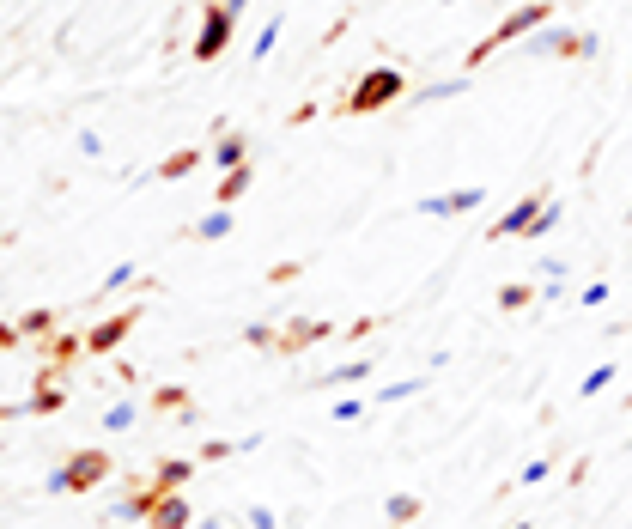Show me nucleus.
<instances>
[{
    "label": "nucleus",
    "mask_w": 632,
    "mask_h": 529,
    "mask_svg": "<svg viewBox=\"0 0 632 529\" xmlns=\"http://www.w3.org/2000/svg\"><path fill=\"white\" fill-rule=\"evenodd\" d=\"M541 25H553V0H529V7H517V13H505L481 43L468 49V67H481V61H493L499 49H511V43H523L529 31H541Z\"/></svg>",
    "instance_id": "1"
},
{
    "label": "nucleus",
    "mask_w": 632,
    "mask_h": 529,
    "mask_svg": "<svg viewBox=\"0 0 632 529\" xmlns=\"http://www.w3.org/2000/svg\"><path fill=\"white\" fill-rule=\"evenodd\" d=\"M408 92V80H402V67H371L365 80L341 98V116H371V110H383V104H395Z\"/></svg>",
    "instance_id": "2"
},
{
    "label": "nucleus",
    "mask_w": 632,
    "mask_h": 529,
    "mask_svg": "<svg viewBox=\"0 0 632 529\" xmlns=\"http://www.w3.org/2000/svg\"><path fill=\"white\" fill-rule=\"evenodd\" d=\"M523 49L529 55H566V61H590L602 43L590 37V31H566V25H541V31H529L523 37Z\"/></svg>",
    "instance_id": "3"
},
{
    "label": "nucleus",
    "mask_w": 632,
    "mask_h": 529,
    "mask_svg": "<svg viewBox=\"0 0 632 529\" xmlns=\"http://www.w3.org/2000/svg\"><path fill=\"white\" fill-rule=\"evenodd\" d=\"M104 475H110V450H79L67 469L49 475V493H86V487H98Z\"/></svg>",
    "instance_id": "4"
},
{
    "label": "nucleus",
    "mask_w": 632,
    "mask_h": 529,
    "mask_svg": "<svg viewBox=\"0 0 632 529\" xmlns=\"http://www.w3.org/2000/svg\"><path fill=\"white\" fill-rule=\"evenodd\" d=\"M244 13V0H225V7H207L201 13V37H195V61H219L225 55V43H231V19Z\"/></svg>",
    "instance_id": "5"
},
{
    "label": "nucleus",
    "mask_w": 632,
    "mask_h": 529,
    "mask_svg": "<svg viewBox=\"0 0 632 529\" xmlns=\"http://www.w3.org/2000/svg\"><path fill=\"white\" fill-rule=\"evenodd\" d=\"M547 195H553V189H535V195H517V207L493 219V232H487V244H505V238H523V232H529V225H535V213L547 207Z\"/></svg>",
    "instance_id": "6"
},
{
    "label": "nucleus",
    "mask_w": 632,
    "mask_h": 529,
    "mask_svg": "<svg viewBox=\"0 0 632 529\" xmlns=\"http://www.w3.org/2000/svg\"><path fill=\"white\" fill-rule=\"evenodd\" d=\"M487 201V189H450V195H426V201H414V213H426V219H456V213H474Z\"/></svg>",
    "instance_id": "7"
},
{
    "label": "nucleus",
    "mask_w": 632,
    "mask_h": 529,
    "mask_svg": "<svg viewBox=\"0 0 632 529\" xmlns=\"http://www.w3.org/2000/svg\"><path fill=\"white\" fill-rule=\"evenodd\" d=\"M134 323H140V311H122V317H104L92 335H86V353H116L128 335H134Z\"/></svg>",
    "instance_id": "8"
},
{
    "label": "nucleus",
    "mask_w": 632,
    "mask_h": 529,
    "mask_svg": "<svg viewBox=\"0 0 632 529\" xmlns=\"http://www.w3.org/2000/svg\"><path fill=\"white\" fill-rule=\"evenodd\" d=\"M329 335H335V323H323V317H316V323H310V317H298V323H286V329H280V341H274V347H280V353H304L310 341H329Z\"/></svg>",
    "instance_id": "9"
},
{
    "label": "nucleus",
    "mask_w": 632,
    "mask_h": 529,
    "mask_svg": "<svg viewBox=\"0 0 632 529\" xmlns=\"http://www.w3.org/2000/svg\"><path fill=\"white\" fill-rule=\"evenodd\" d=\"M250 183H256V165H237V171H225V177H219V195H213V207H231V201H244V195H250Z\"/></svg>",
    "instance_id": "10"
},
{
    "label": "nucleus",
    "mask_w": 632,
    "mask_h": 529,
    "mask_svg": "<svg viewBox=\"0 0 632 529\" xmlns=\"http://www.w3.org/2000/svg\"><path fill=\"white\" fill-rule=\"evenodd\" d=\"M146 523H152V529H189V505H183L177 493H165V499L146 511Z\"/></svg>",
    "instance_id": "11"
},
{
    "label": "nucleus",
    "mask_w": 632,
    "mask_h": 529,
    "mask_svg": "<svg viewBox=\"0 0 632 529\" xmlns=\"http://www.w3.org/2000/svg\"><path fill=\"white\" fill-rule=\"evenodd\" d=\"M371 377V353L365 359H347V365H335V371H323L316 377V390H341V384H365Z\"/></svg>",
    "instance_id": "12"
},
{
    "label": "nucleus",
    "mask_w": 632,
    "mask_h": 529,
    "mask_svg": "<svg viewBox=\"0 0 632 529\" xmlns=\"http://www.w3.org/2000/svg\"><path fill=\"white\" fill-rule=\"evenodd\" d=\"M213 165H219V171H237V165H250V140H244V134H225V140L213 146Z\"/></svg>",
    "instance_id": "13"
},
{
    "label": "nucleus",
    "mask_w": 632,
    "mask_h": 529,
    "mask_svg": "<svg viewBox=\"0 0 632 529\" xmlns=\"http://www.w3.org/2000/svg\"><path fill=\"white\" fill-rule=\"evenodd\" d=\"M189 475H195L189 457H165V463H158V475H152V487H158V493H171V487H183Z\"/></svg>",
    "instance_id": "14"
},
{
    "label": "nucleus",
    "mask_w": 632,
    "mask_h": 529,
    "mask_svg": "<svg viewBox=\"0 0 632 529\" xmlns=\"http://www.w3.org/2000/svg\"><path fill=\"white\" fill-rule=\"evenodd\" d=\"M383 517H389V529H402V523H414V517H420V499H414V493H389Z\"/></svg>",
    "instance_id": "15"
},
{
    "label": "nucleus",
    "mask_w": 632,
    "mask_h": 529,
    "mask_svg": "<svg viewBox=\"0 0 632 529\" xmlns=\"http://www.w3.org/2000/svg\"><path fill=\"white\" fill-rule=\"evenodd\" d=\"M237 450H256V438H237V444L231 438H207L201 444V463H225V457H237Z\"/></svg>",
    "instance_id": "16"
},
{
    "label": "nucleus",
    "mask_w": 632,
    "mask_h": 529,
    "mask_svg": "<svg viewBox=\"0 0 632 529\" xmlns=\"http://www.w3.org/2000/svg\"><path fill=\"white\" fill-rule=\"evenodd\" d=\"M189 232H195V238H207V244H213V238H225V232H231V207H213L207 219H195V225H189Z\"/></svg>",
    "instance_id": "17"
},
{
    "label": "nucleus",
    "mask_w": 632,
    "mask_h": 529,
    "mask_svg": "<svg viewBox=\"0 0 632 529\" xmlns=\"http://www.w3.org/2000/svg\"><path fill=\"white\" fill-rule=\"evenodd\" d=\"M560 213H566V207H560V195H547V207L535 213V225H529V232H523V238H529V244H535V238H547V232H553V225H560Z\"/></svg>",
    "instance_id": "18"
},
{
    "label": "nucleus",
    "mask_w": 632,
    "mask_h": 529,
    "mask_svg": "<svg viewBox=\"0 0 632 529\" xmlns=\"http://www.w3.org/2000/svg\"><path fill=\"white\" fill-rule=\"evenodd\" d=\"M535 286H523V280H511V286H499V311H523V305H535Z\"/></svg>",
    "instance_id": "19"
},
{
    "label": "nucleus",
    "mask_w": 632,
    "mask_h": 529,
    "mask_svg": "<svg viewBox=\"0 0 632 529\" xmlns=\"http://www.w3.org/2000/svg\"><path fill=\"white\" fill-rule=\"evenodd\" d=\"M19 335H25V341L55 335V311H25V317H19Z\"/></svg>",
    "instance_id": "20"
},
{
    "label": "nucleus",
    "mask_w": 632,
    "mask_h": 529,
    "mask_svg": "<svg viewBox=\"0 0 632 529\" xmlns=\"http://www.w3.org/2000/svg\"><path fill=\"white\" fill-rule=\"evenodd\" d=\"M195 165H201V153H195V146H189V153H171L165 165H158V177H165V183H177V177H189Z\"/></svg>",
    "instance_id": "21"
},
{
    "label": "nucleus",
    "mask_w": 632,
    "mask_h": 529,
    "mask_svg": "<svg viewBox=\"0 0 632 529\" xmlns=\"http://www.w3.org/2000/svg\"><path fill=\"white\" fill-rule=\"evenodd\" d=\"M152 408H165V414H189V390H183V384L152 390Z\"/></svg>",
    "instance_id": "22"
},
{
    "label": "nucleus",
    "mask_w": 632,
    "mask_h": 529,
    "mask_svg": "<svg viewBox=\"0 0 632 529\" xmlns=\"http://www.w3.org/2000/svg\"><path fill=\"white\" fill-rule=\"evenodd\" d=\"M420 390H426V377H402V384L377 390V402H408V396H420Z\"/></svg>",
    "instance_id": "23"
},
{
    "label": "nucleus",
    "mask_w": 632,
    "mask_h": 529,
    "mask_svg": "<svg viewBox=\"0 0 632 529\" xmlns=\"http://www.w3.org/2000/svg\"><path fill=\"white\" fill-rule=\"evenodd\" d=\"M274 43H280V19H268V25H262V37H256V61H268V55H274Z\"/></svg>",
    "instance_id": "24"
},
{
    "label": "nucleus",
    "mask_w": 632,
    "mask_h": 529,
    "mask_svg": "<svg viewBox=\"0 0 632 529\" xmlns=\"http://www.w3.org/2000/svg\"><path fill=\"white\" fill-rule=\"evenodd\" d=\"M608 384H614V365H596V371L584 377V390H578V396H596V390H608Z\"/></svg>",
    "instance_id": "25"
},
{
    "label": "nucleus",
    "mask_w": 632,
    "mask_h": 529,
    "mask_svg": "<svg viewBox=\"0 0 632 529\" xmlns=\"http://www.w3.org/2000/svg\"><path fill=\"white\" fill-rule=\"evenodd\" d=\"M244 341H250V347H274V341H280V329H268V323H250V329H244Z\"/></svg>",
    "instance_id": "26"
},
{
    "label": "nucleus",
    "mask_w": 632,
    "mask_h": 529,
    "mask_svg": "<svg viewBox=\"0 0 632 529\" xmlns=\"http://www.w3.org/2000/svg\"><path fill=\"white\" fill-rule=\"evenodd\" d=\"M104 426H110V432H122V426H134V408H128V402H116V408H104Z\"/></svg>",
    "instance_id": "27"
},
{
    "label": "nucleus",
    "mask_w": 632,
    "mask_h": 529,
    "mask_svg": "<svg viewBox=\"0 0 632 529\" xmlns=\"http://www.w3.org/2000/svg\"><path fill=\"white\" fill-rule=\"evenodd\" d=\"M578 305H608V280H590V286L578 292Z\"/></svg>",
    "instance_id": "28"
},
{
    "label": "nucleus",
    "mask_w": 632,
    "mask_h": 529,
    "mask_svg": "<svg viewBox=\"0 0 632 529\" xmlns=\"http://www.w3.org/2000/svg\"><path fill=\"white\" fill-rule=\"evenodd\" d=\"M128 280H134V268H128V262H122V268H110V280H104V292H122V286H128Z\"/></svg>",
    "instance_id": "29"
},
{
    "label": "nucleus",
    "mask_w": 632,
    "mask_h": 529,
    "mask_svg": "<svg viewBox=\"0 0 632 529\" xmlns=\"http://www.w3.org/2000/svg\"><path fill=\"white\" fill-rule=\"evenodd\" d=\"M250 529H280V523H274V511H268V505H250Z\"/></svg>",
    "instance_id": "30"
},
{
    "label": "nucleus",
    "mask_w": 632,
    "mask_h": 529,
    "mask_svg": "<svg viewBox=\"0 0 632 529\" xmlns=\"http://www.w3.org/2000/svg\"><path fill=\"white\" fill-rule=\"evenodd\" d=\"M298 274H304V268H298V262H280V268H274V274H268V280H274V286H286V280H298Z\"/></svg>",
    "instance_id": "31"
},
{
    "label": "nucleus",
    "mask_w": 632,
    "mask_h": 529,
    "mask_svg": "<svg viewBox=\"0 0 632 529\" xmlns=\"http://www.w3.org/2000/svg\"><path fill=\"white\" fill-rule=\"evenodd\" d=\"M13 341H25V335H19V323H0V353H7Z\"/></svg>",
    "instance_id": "32"
},
{
    "label": "nucleus",
    "mask_w": 632,
    "mask_h": 529,
    "mask_svg": "<svg viewBox=\"0 0 632 529\" xmlns=\"http://www.w3.org/2000/svg\"><path fill=\"white\" fill-rule=\"evenodd\" d=\"M7 414H13V408H0V420H7Z\"/></svg>",
    "instance_id": "33"
},
{
    "label": "nucleus",
    "mask_w": 632,
    "mask_h": 529,
    "mask_svg": "<svg viewBox=\"0 0 632 529\" xmlns=\"http://www.w3.org/2000/svg\"><path fill=\"white\" fill-rule=\"evenodd\" d=\"M511 529H529V523H511Z\"/></svg>",
    "instance_id": "34"
},
{
    "label": "nucleus",
    "mask_w": 632,
    "mask_h": 529,
    "mask_svg": "<svg viewBox=\"0 0 632 529\" xmlns=\"http://www.w3.org/2000/svg\"><path fill=\"white\" fill-rule=\"evenodd\" d=\"M0 244H13V238H0Z\"/></svg>",
    "instance_id": "35"
},
{
    "label": "nucleus",
    "mask_w": 632,
    "mask_h": 529,
    "mask_svg": "<svg viewBox=\"0 0 632 529\" xmlns=\"http://www.w3.org/2000/svg\"><path fill=\"white\" fill-rule=\"evenodd\" d=\"M626 219H632V207H626Z\"/></svg>",
    "instance_id": "36"
}]
</instances>
